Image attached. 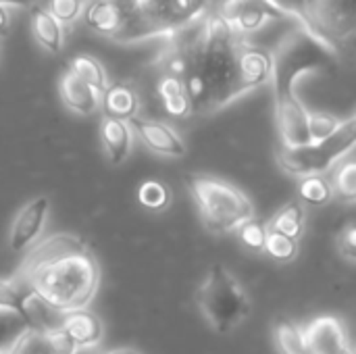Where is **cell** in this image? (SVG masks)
Listing matches in <instances>:
<instances>
[{
	"mask_svg": "<svg viewBox=\"0 0 356 354\" xmlns=\"http://www.w3.org/2000/svg\"><path fill=\"white\" fill-rule=\"evenodd\" d=\"M8 346H13L19 354H50L46 342H44V338H42V334L31 332V330H27V328H25V330L15 338V342L8 344Z\"/></svg>",
	"mask_w": 356,
	"mask_h": 354,
	"instance_id": "cell-31",
	"label": "cell"
},
{
	"mask_svg": "<svg viewBox=\"0 0 356 354\" xmlns=\"http://www.w3.org/2000/svg\"><path fill=\"white\" fill-rule=\"evenodd\" d=\"M236 232H238V236H240V240H242V244L246 248H250V250H263L265 236H267V227L261 221H257L252 217V219L244 221Z\"/></svg>",
	"mask_w": 356,
	"mask_h": 354,
	"instance_id": "cell-28",
	"label": "cell"
},
{
	"mask_svg": "<svg viewBox=\"0 0 356 354\" xmlns=\"http://www.w3.org/2000/svg\"><path fill=\"white\" fill-rule=\"evenodd\" d=\"M48 211H50L48 196H35L17 213L13 227H10V238H8L13 252H23L42 234Z\"/></svg>",
	"mask_w": 356,
	"mask_h": 354,
	"instance_id": "cell-11",
	"label": "cell"
},
{
	"mask_svg": "<svg viewBox=\"0 0 356 354\" xmlns=\"http://www.w3.org/2000/svg\"><path fill=\"white\" fill-rule=\"evenodd\" d=\"M338 250L340 255L348 261L355 263L356 259V225L355 223H346L344 230L338 236Z\"/></svg>",
	"mask_w": 356,
	"mask_h": 354,
	"instance_id": "cell-33",
	"label": "cell"
},
{
	"mask_svg": "<svg viewBox=\"0 0 356 354\" xmlns=\"http://www.w3.org/2000/svg\"><path fill=\"white\" fill-rule=\"evenodd\" d=\"M119 4L123 6V25L113 35L117 42L171 35L211 8V0H119Z\"/></svg>",
	"mask_w": 356,
	"mask_h": 354,
	"instance_id": "cell-4",
	"label": "cell"
},
{
	"mask_svg": "<svg viewBox=\"0 0 356 354\" xmlns=\"http://www.w3.org/2000/svg\"><path fill=\"white\" fill-rule=\"evenodd\" d=\"M169 38L159 77L184 86L192 115H215L271 77V54L252 46L217 8Z\"/></svg>",
	"mask_w": 356,
	"mask_h": 354,
	"instance_id": "cell-1",
	"label": "cell"
},
{
	"mask_svg": "<svg viewBox=\"0 0 356 354\" xmlns=\"http://www.w3.org/2000/svg\"><path fill=\"white\" fill-rule=\"evenodd\" d=\"M19 282L56 311L86 309L98 290L100 267L90 246L73 234H54L38 242L19 269Z\"/></svg>",
	"mask_w": 356,
	"mask_h": 354,
	"instance_id": "cell-2",
	"label": "cell"
},
{
	"mask_svg": "<svg viewBox=\"0 0 356 354\" xmlns=\"http://www.w3.org/2000/svg\"><path fill=\"white\" fill-rule=\"evenodd\" d=\"M42 338H44V342H46L50 354H75L79 351L77 344L71 340V336H69L60 325H58V328H52V330H48V332H44Z\"/></svg>",
	"mask_w": 356,
	"mask_h": 354,
	"instance_id": "cell-30",
	"label": "cell"
},
{
	"mask_svg": "<svg viewBox=\"0 0 356 354\" xmlns=\"http://www.w3.org/2000/svg\"><path fill=\"white\" fill-rule=\"evenodd\" d=\"M106 111L108 117H117V119H131L138 115L140 111V96L136 92L134 86L125 83V81H117L113 86H106V90L102 92V102H100Z\"/></svg>",
	"mask_w": 356,
	"mask_h": 354,
	"instance_id": "cell-17",
	"label": "cell"
},
{
	"mask_svg": "<svg viewBox=\"0 0 356 354\" xmlns=\"http://www.w3.org/2000/svg\"><path fill=\"white\" fill-rule=\"evenodd\" d=\"M106 354H140L138 351H134V348H115V351H111V353Z\"/></svg>",
	"mask_w": 356,
	"mask_h": 354,
	"instance_id": "cell-36",
	"label": "cell"
},
{
	"mask_svg": "<svg viewBox=\"0 0 356 354\" xmlns=\"http://www.w3.org/2000/svg\"><path fill=\"white\" fill-rule=\"evenodd\" d=\"M138 200L142 207H146L148 211H163L169 207V200H171V194H169V188L163 184V182H156V179H148L140 186L138 190Z\"/></svg>",
	"mask_w": 356,
	"mask_h": 354,
	"instance_id": "cell-26",
	"label": "cell"
},
{
	"mask_svg": "<svg viewBox=\"0 0 356 354\" xmlns=\"http://www.w3.org/2000/svg\"><path fill=\"white\" fill-rule=\"evenodd\" d=\"M336 58L338 54L311 38L305 29L286 35L271 54L275 121L284 146L309 142V111L296 94V81L311 71L336 69Z\"/></svg>",
	"mask_w": 356,
	"mask_h": 354,
	"instance_id": "cell-3",
	"label": "cell"
},
{
	"mask_svg": "<svg viewBox=\"0 0 356 354\" xmlns=\"http://www.w3.org/2000/svg\"><path fill=\"white\" fill-rule=\"evenodd\" d=\"M269 230H275L284 236L298 240L305 232V207H302V202L294 200V202H288L286 207H282L277 211V215L271 219Z\"/></svg>",
	"mask_w": 356,
	"mask_h": 354,
	"instance_id": "cell-20",
	"label": "cell"
},
{
	"mask_svg": "<svg viewBox=\"0 0 356 354\" xmlns=\"http://www.w3.org/2000/svg\"><path fill=\"white\" fill-rule=\"evenodd\" d=\"M58 92L65 106L77 115H92L100 108V94L83 79H79L71 69L60 75Z\"/></svg>",
	"mask_w": 356,
	"mask_h": 354,
	"instance_id": "cell-13",
	"label": "cell"
},
{
	"mask_svg": "<svg viewBox=\"0 0 356 354\" xmlns=\"http://www.w3.org/2000/svg\"><path fill=\"white\" fill-rule=\"evenodd\" d=\"M332 188L334 194H338L342 200L353 202L356 198V163L353 161V156H346L344 161L340 159V165L334 173Z\"/></svg>",
	"mask_w": 356,
	"mask_h": 354,
	"instance_id": "cell-24",
	"label": "cell"
},
{
	"mask_svg": "<svg viewBox=\"0 0 356 354\" xmlns=\"http://www.w3.org/2000/svg\"><path fill=\"white\" fill-rule=\"evenodd\" d=\"M86 23L94 31L113 38L123 25V6L119 0H94L86 10Z\"/></svg>",
	"mask_w": 356,
	"mask_h": 354,
	"instance_id": "cell-18",
	"label": "cell"
},
{
	"mask_svg": "<svg viewBox=\"0 0 356 354\" xmlns=\"http://www.w3.org/2000/svg\"><path fill=\"white\" fill-rule=\"evenodd\" d=\"M275 342L282 354H313L309 342L305 340V332L288 321H280L275 325Z\"/></svg>",
	"mask_w": 356,
	"mask_h": 354,
	"instance_id": "cell-23",
	"label": "cell"
},
{
	"mask_svg": "<svg viewBox=\"0 0 356 354\" xmlns=\"http://www.w3.org/2000/svg\"><path fill=\"white\" fill-rule=\"evenodd\" d=\"M31 29L35 40L50 52H60L65 38H63V23L52 17L48 8L31 6Z\"/></svg>",
	"mask_w": 356,
	"mask_h": 354,
	"instance_id": "cell-19",
	"label": "cell"
},
{
	"mask_svg": "<svg viewBox=\"0 0 356 354\" xmlns=\"http://www.w3.org/2000/svg\"><path fill=\"white\" fill-rule=\"evenodd\" d=\"M196 305L217 334H232L252 311L244 286L223 265H213L209 269L196 290Z\"/></svg>",
	"mask_w": 356,
	"mask_h": 354,
	"instance_id": "cell-6",
	"label": "cell"
},
{
	"mask_svg": "<svg viewBox=\"0 0 356 354\" xmlns=\"http://www.w3.org/2000/svg\"><path fill=\"white\" fill-rule=\"evenodd\" d=\"M86 0H50L48 10L60 23H73L81 17Z\"/></svg>",
	"mask_w": 356,
	"mask_h": 354,
	"instance_id": "cell-29",
	"label": "cell"
},
{
	"mask_svg": "<svg viewBox=\"0 0 356 354\" xmlns=\"http://www.w3.org/2000/svg\"><path fill=\"white\" fill-rule=\"evenodd\" d=\"M309 142L311 140H321L327 138L330 134L336 131V127L340 125V119L330 115V113H311L309 111Z\"/></svg>",
	"mask_w": 356,
	"mask_h": 354,
	"instance_id": "cell-27",
	"label": "cell"
},
{
	"mask_svg": "<svg viewBox=\"0 0 356 354\" xmlns=\"http://www.w3.org/2000/svg\"><path fill=\"white\" fill-rule=\"evenodd\" d=\"M0 354H19L13 346H0Z\"/></svg>",
	"mask_w": 356,
	"mask_h": 354,
	"instance_id": "cell-37",
	"label": "cell"
},
{
	"mask_svg": "<svg viewBox=\"0 0 356 354\" xmlns=\"http://www.w3.org/2000/svg\"><path fill=\"white\" fill-rule=\"evenodd\" d=\"M188 188L211 234L236 232L244 221L254 217L250 198L229 182L211 175H192L188 177Z\"/></svg>",
	"mask_w": 356,
	"mask_h": 354,
	"instance_id": "cell-5",
	"label": "cell"
},
{
	"mask_svg": "<svg viewBox=\"0 0 356 354\" xmlns=\"http://www.w3.org/2000/svg\"><path fill=\"white\" fill-rule=\"evenodd\" d=\"M60 328L71 336V340L77 344V348H92L102 340V323L100 319L86 311V309H77V311H67L60 317Z\"/></svg>",
	"mask_w": 356,
	"mask_h": 354,
	"instance_id": "cell-15",
	"label": "cell"
},
{
	"mask_svg": "<svg viewBox=\"0 0 356 354\" xmlns=\"http://www.w3.org/2000/svg\"><path fill=\"white\" fill-rule=\"evenodd\" d=\"M19 315H21L25 328L31 332H38V334H44L52 328H58L60 317H63L60 311H56L52 305H48L44 298H40L31 290H25V294L21 292Z\"/></svg>",
	"mask_w": 356,
	"mask_h": 354,
	"instance_id": "cell-14",
	"label": "cell"
},
{
	"mask_svg": "<svg viewBox=\"0 0 356 354\" xmlns=\"http://www.w3.org/2000/svg\"><path fill=\"white\" fill-rule=\"evenodd\" d=\"M217 10L234 29L244 35L261 29L269 19H284L267 0H223Z\"/></svg>",
	"mask_w": 356,
	"mask_h": 354,
	"instance_id": "cell-9",
	"label": "cell"
},
{
	"mask_svg": "<svg viewBox=\"0 0 356 354\" xmlns=\"http://www.w3.org/2000/svg\"><path fill=\"white\" fill-rule=\"evenodd\" d=\"M298 196H300L302 202L319 207V204H327L334 198V188H332V182L325 175L313 173V175L300 177Z\"/></svg>",
	"mask_w": 356,
	"mask_h": 354,
	"instance_id": "cell-22",
	"label": "cell"
},
{
	"mask_svg": "<svg viewBox=\"0 0 356 354\" xmlns=\"http://www.w3.org/2000/svg\"><path fill=\"white\" fill-rule=\"evenodd\" d=\"M8 31V10L6 6L0 4V35H4Z\"/></svg>",
	"mask_w": 356,
	"mask_h": 354,
	"instance_id": "cell-35",
	"label": "cell"
},
{
	"mask_svg": "<svg viewBox=\"0 0 356 354\" xmlns=\"http://www.w3.org/2000/svg\"><path fill=\"white\" fill-rule=\"evenodd\" d=\"M19 305H21V288L15 286L13 282L0 280V309L19 315Z\"/></svg>",
	"mask_w": 356,
	"mask_h": 354,
	"instance_id": "cell-32",
	"label": "cell"
},
{
	"mask_svg": "<svg viewBox=\"0 0 356 354\" xmlns=\"http://www.w3.org/2000/svg\"><path fill=\"white\" fill-rule=\"evenodd\" d=\"M263 250L275 259V261H292L296 255H298V240L290 238V236H284L275 230H269L267 227V236H265V246Z\"/></svg>",
	"mask_w": 356,
	"mask_h": 354,
	"instance_id": "cell-25",
	"label": "cell"
},
{
	"mask_svg": "<svg viewBox=\"0 0 356 354\" xmlns=\"http://www.w3.org/2000/svg\"><path fill=\"white\" fill-rule=\"evenodd\" d=\"M40 0H0L2 6H17V8H29V6H35Z\"/></svg>",
	"mask_w": 356,
	"mask_h": 354,
	"instance_id": "cell-34",
	"label": "cell"
},
{
	"mask_svg": "<svg viewBox=\"0 0 356 354\" xmlns=\"http://www.w3.org/2000/svg\"><path fill=\"white\" fill-rule=\"evenodd\" d=\"M100 140L111 165H121L131 150V127L125 119L104 115L100 121Z\"/></svg>",
	"mask_w": 356,
	"mask_h": 354,
	"instance_id": "cell-16",
	"label": "cell"
},
{
	"mask_svg": "<svg viewBox=\"0 0 356 354\" xmlns=\"http://www.w3.org/2000/svg\"><path fill=\"white\" fill-rule=\"evenodd\" d=\"M131 127L136 129L138 138L152 150L159 154H167V156H184L186 154V144L184 140L177 136L175 129H171L167 123L163 121H154V119H142V117H131Z\"/></svg>",
	"mask_w": 356,
	"mask_h": 354,
	"instance_id": "cell-12",
	"label": "cell"
},
{
	"mask_svg": "<svg viewBox=\"0 0 356 354\" xmlns=\"http://www.w3.org/2000/svg\"><path fill=\"white\" fill-rule=\"evenodd\" d=\"M309 13L317 40L340 54L356 29V0H309Z\"/></svg>",
	"mask_w": 356,
	"mask_h": 354,
	"instance_id": "cell-8",
	"label": "cell"
},
{
	"mask_svg": "<svg viewBox=\"0 0 356 354\" xmlns=\"http://www.w3.org/2000/svg\"><path fill=\"white\" fill-rule=\"evenodd\" d=\"M356 142V119L348 117L340 121L334 134L321 140H311L296 146H282L277 152V163L290 175L305 177L313 173H323L340 159H344Z\"/></svg>",
	"mask_w": 356,
	"mask_h": 354,
	"instance_id": "cell-7",
	"label": "cell"
},
{
	"mask_svg": "<svg viewBox=\"0 0 356 354\" xmlns=\"http://www.w3.org/2000/svg\"><path fill=\"white\" fill-rule=\"evenodd\" d=\"M313 354H355L353 340L344 323L336 317H319L305 332Z\"/></svg>",
	"mask_w": 356,
	"mask_h": 354,
	"instance_id": "cell-10",
	"label": "cell"
},
{
	"mask_svg": "<svg viewBox=\"0 0 356 354\" xmlns=\"http://www.w3.org/2000/svg\"><path fill=\"white\" fill-rule=\"evenodd\" d=\"M71 71L83 79L88 86H92L98 94H102L108 86V79H106V71L104 67L90 54H77L71 58Z\"/></svg>",
	"mask_w": 356,
	"mask_h": 354,
	"instance_id": "cell-21",
	"label": "cell"
}]
</instances>
